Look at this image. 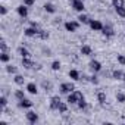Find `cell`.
Listing matches in <instances>:
<instances>
[{"instance_id":"cell-15","label":"cell","mask_w":125,"mask_h":125,"mask_svg":"<svg viewBox=\"0 0 125 125\" xmlns=\"http://www.w3.org/2000/svg\"><path fill=\"white\" fill-rule=\"evenodd\" d=\"M37 37L38 38H41V40H49V37H50V34L47 32V31H44V30H38V34H37Z\"/></svg>"},{"instance_id":"cell-36","label":"cell","mask_w":125,"mask_h":125,"mask_svg":"<svg viewBox=\"0 0 125 125\" xmlns=\"http://www.w3.org/2000/svg\"><path fill=\"white\" fill-rule=\"evenodd\" d=\"M6 13H8V8L2 5V6H0V15H2V16H5Z\"/></svg>"},{"instance_id":"cell-35","label":"cell","mask_w":125,"mask_h":125,"mask_svg":"<svg viewBox=\"0 0 125 125\" xmlns=\"http://www.w3.org/2000/svg\"><path fill=\"white\" fill-rule=\"evenodd\" d=\"M0 103H2V107H6V106H8V99H6L5 94L0 97Z\"/></svg>"},{"instance_id":"cell-20","label":"cell","mask_w":125,"mask_h":125,"mask_svg":"<svg viewBox=\"0 0 125 125\" xmlns=\"http://www.w3.org/2000/svg\"><path fill=\"white\" fill-rule=\"evenodd\" d=\"M122 77H124V72L119 71V69H115L113 74H112V78L113 80H122Z\"/></svg>"},{"instance_id":"cell-14","label":"cell","mask_w":125,"mask_h":125,"mask_svg":"<svg viewBox=\"0 0 125 125\" xmlns=\"http://www.w3.org/2000/svg\"><path fill=\"white\" fill-rule=\"evenodd\" d=\"M27 91L31 93V94H37L38 90H37V85H35L34 83H28V84H27Z\"/></svg>"},{"instance_id":"cell-22","label":"cell","mask_w":125,"mask_h":125,"mask_svg":"<svg viewBox=\"0 0 125 125\" xmlns=\"http://www.w3.org/2000/svg\"><path fill=\"white\" fill-rule=\"evenodd\" d=\"M97 100H99V103L103 104V103L106 102V93H104V91H99V93H97Z\"/></svg>"},{"instance_id":"cell-31","label":"cell","mask_w":125,"mask_h":125,"mask_svg":"<svg viewBox=\"0 0 125 125\" xmlns=\"http://www.w3.org/2000/svg\"><path fill=\"white\" fill-rule=\"evenodd\" d=\"M78 107H80V109H83V110H85V109H88V104H87V102L83 99V100H80V102H78Z\"/></svg>"},{"instance_id":"cell-11","label":"cell","mask_w":125,"mask_h":125,"mask_svg":"<svg viewBox=\"0 0 125 125\" xmlns=\"http://www.w3.org/2000/svg\"><path fill=\"white\" fill-rule=\"evenodd\" d=\"M34 62L30 59V57H22V66L25 68V69H31V68H34Z\"/></svg>"},{"instance_id":"cell-10","label":"cell","mask_w":125,"mask_h":125,"mask_svg":"<svg viewBox=\"0 0 125 125\" xmlns=\"http://www.w3.org/2000/svg\"><path fill=\"white\" fill-rule=\"evenodd\" d=\"M32 104H34V103H32L31 100L25 99V97H24L22 100H19V103H18V106H19V107H24V109H30V107H32Z\"/></svg>"},{"instance_id":"cell-24","label":"cell","mask_w":125,"mask_h":125,"mask_svg":"<svg viewBox=\"0 0 125 125\" xmlns=\"http://www.w3.org/2000/svg\"><path fill=\"white\" fill-rule=\"evenodd\" d=\"M41 87H43L46 91H50V90L53 88V84H52L50 81H43V83H41Z\"/></svg>"},{"instance_id":"cell-27","label":"cell","mask_w":125,"mask_h":125,"mask_svg":"<svg viewBox=\"0 0 125 125\" xmlns=\"http://www.w3.org/2000/svg\"><path fill=\"white\" fill-rule=\"evenodd\" d=\"M60 113H66V110H68V104L66 103H63V102H60V104H59V109H57Z\"/></svg>"},{"instance_id":"cell-33","label":"cell","mask_w":125,"mask_h":125,"mask_svg":"<svg viewBox=\"0 0 125 125\" xmlns=\"http://www.w3.org/2000/svg\"><path fill=\"white\" fill-rule=\"evenodd\" d=\"M52 69H53V71H59V69H60V62H59V60H54L53 63H52Z\"/></svg>"},{"instance_id":"cell-43","label":"cell","mask_w":125,"mask_h":125,"mask_svg":"<svg viewBox=\"0 0 125 125\" xmlns=\"http://www.w3.org/2000/svg\"><path fill=\"white\" fill-rule=\"evenodd\" d=\"M83 2H84V0H83Z\"/></svg>"},{"instance_id":"cell-2","label":"cell","mask_w":125,"mask_h":125,"mask_svg":"<svg viewBox=\"0 0 125 125\" xmlns=\"http://www.w3.org/2000/svg\"><path fill=\"white\" fill-rule=\"evenodd\" d=\"M78 27H80V24H78V22H75V21H68V22H65V30H66V31H69V32L77 31V30H78Z\"/></svg>"},{"instance_id":"cell-32","label":"cell","mask_w":125,"mask_h":125,"mask_svg":"<svg viewBox=\"0 0 125 125\" xmlns=\"http://www.w3.org/2000/svg\"><path fill=\"white\" fill-rule=\"evenodd\" d=\"M116 102L118 103H124L125 102V94L124 93H116Z\"/></svg>"},{"instance_id":"cell-25","label":"cell","mask_w":125,"mask_h":125,"mask_svg":"<svg viewBox=\"0 0 125 125\" xmlns=\"http://www.w3.org/2000/svg\"><path fill=\"white\" fill-rule=\"evenodd\" d=\"M115 10H116L118 16H121V18H125V6H119V8H115Z\"/></svg>"},{"instance_id":"cell-8","label":"cell","mask_w":125,"mask_h":125,"mask_svg":"<svg viewBox=\"0 0 125 125\" xmlns=\"http://www.w3.org/2000/svg\"><path fill=\"white\" fill-rule=\"evenodd\" d=\"M88 25H90L91 30H94V31H102V30H103V24H102L100 21H94V19H91Z\"/></svg>"},{"instance_id":"cell-28","label":"cell","mask_w":125,"mask_h":125,"mask_svg":"<svg viewBox=\"0 0 125 125\" xmlns=\"http://www.w3.org/2000/svg\"><path fill=\"white\" fill-rule=\"evenodd\" d=\"M6 71H8L9 74H16V72H18V68L13 66V65H6Z\"/></svg>"},{"instance_id":"cell-26","label":"cell","mask_w":125,"mask_h":125,"mask_svg":"<svg viewBox=\"0 0 125 125\" xmlns=\"http://www.w3.org/2000/svg\"><path fill=\"white\" fill-rule=\"evenodd\" d=\"M13 81H15V84H18V85H24V83H25V78H24L22 75H16Z\"/></svg>"},{"instance_id":"cell-42","label":"cell","mask_w":125,"mask_h":125,"mask_svg":"<svg viewBox=\"0 0 125 125\" xmlns=\"http://www.w3.org/2000/svg\"><path fill=\"white\" fill-rule=\"evenodd\" d=\"M122 81H125V72H124V77H122Z\"/></svg>"},{"instance_id":"cell-3","label":"cell","mask_w":125,"mask_h":125,"mask_svg":"<svg viewBox=\"0 0 125 125\" xmlns=\"http://www.w3.org/2000/svg\"><path fill=\"white\" fill-rule=\"evenodd\" d=\"M60 102H62V100H60L59 96H53V97L50 99V109H52V110H57Z\"/></svg>"},{"instance_id":"cell-4","label":"cell","mask_w":125,"mask_h":125,"mask_svg":"<svg viewBox=\"0 0 125 125\" xmlns=\"http://www.w3.org/2000/svg\"><path fill=\"white\" fill-rule=\"evenodd\" d=\"M88 66H90V69L93 72H100L102 71V63H100V62H97V60H91L90 63H88Z\"/></svg>"},{"instance_id":"cell-38","label":"cell","mask_w":125,"mask_h":125,"mask_svg":"<svg viewBox=\"0 0 125 125\" xmlns=\"http://www.w3.org/2000/svg\"><path fill=\"white\" fill-rule=\"evenodd\" d=\"M35 3V0H24V5H27V6H32Z\"/></svg>"},{"instance_id":"cell-37","label":"cell","mask_w":125,"mask_h":125,"mask_svg":"<svg viewBox=\"0 0 125 125\" xmlns=\"http://www.w3.org/2000/svg\"><path fill=\"white\" fill-rule=\"evenodd\" d=\"M118 62L121 65H125V56H122V54H118Z\"/></svg>"},{"instance_id":"cell-9","label":"cell","mask_w":125,"mask_h":125,"mask_svg":"<svg viewBox=\"0 0 125 125\" xmlns=\"http://www.w3.org/2000/svg\"><path fill=\"white\" fill-rule=\"evenodd\" d=\"M102 32H103V35H106V37H113V35H115V31H113V28H112L110 25H103Z\"/></svg>"},{"instance_id":"cell-40","label":"cell","mask_w":125,"mask_h":125,"mask_svg":"<svg viewBox=\"0 0 125 125\" xmlns=\"http://www.w3.org/2000/svg\"><path fill=\"white\" fill-rule=\"evenodd\" d=\"M30 25H31V27H34V28H37V30H40V25H38L35 21H31V24H30Z\"/></svg>"},{"instance_id":"cell-16","label":"cell","mask_w":125,"mask_h":125,"mask_svg":"<svg viewBox=\"0 0 125 125\" xmlns=\"http://www.w3.org/2000/svg\"><path fill=\"white\" fill-rule=\"evenodd\" d=\"M0 60H2L3 63H8V62L10 60V54H9V52H2V54H0Z\"/></svg>"},{"instance_id":"cell-13","label":"cell","mask_w":125,"mask_h":125,"mask_svg":"<svg viewBox=\"0 0 125 125\" xmlns=\"http://www.w3.org/2000/svg\"><path fill=\"white\" fill-rule=\"evenodd\" d=\"M91 53H93V49L90 46H87V44L85 46H81V54L83 56H90Z\"/></svg>"},{"instance_id":"cell-41","label":"cell","mask_w":125,"mask_h":125,"mask_svg":"<svg viewBox=\"0 0 125 125\" xmlns=\"http://www.w3.org/2000/svg\"><path fill=\"white\" fill-rule=\"evenodd\" d=\"M41 68H43V66H41L40 63H37V65H34V69H37V71H40Z\"/></svg>"},{"instance_id":"cell-7","label":"cell","mask_w":125,"mask_h":125,"mask_svg":"<svg viewBox=\"0 0 125 125\" xmlns=\"http://www.w3.org/2000/svg\"><path fill=\"white\" fill-rule=\"evenodd\" d=\"M18 15L21 16V18H27L28 16V6L27 5H21V6H18Z\"/></svg>"},{"instance_id":"cell-19","label":"cell","mask_w":125,"mask_h":125,"mask_svg":"<svg viewBox=\"0 0 125 125\" xmlns=\"http://www.w3.org/2000/svg\"><path fill=\"white\" fill-rule=\"evenodd\" d=\"M69 104H75V103H78V99H77V96H75V93H69V96H68V100H66Z\"/></svg>"},{"instance_id":"cell-21","label":"cell","mask_w":125,"mask_h":125,"mask_svg":"<svg viewBox=\"0 0 125 125\" xmlns=\"http://www.w3.org/2000/svg\"><path fill=\"white\" fill-rule=\"evenodd\" d=\"M80 72L77 71V69H71L69 71V78H72V80H80Z\"/></svg>"},{"instance_id":"cell-1","label":"cell","mask_w":125,"mask_h":125,"mask_svg":"<svg viewBox=\"0 0 125 125\" xmlns=\"http://www.w3.org/2000/svg\"><path fill=\"white\" fill-rule=\"evenodd\" d=\"M74 91H75V85L72 83H63L60 85V93H63V94H69Z\"/></svg>"},{"instance_id":"cell-17","label":"cell","mask_w":125,"mask_h":125,"mask_svg":"<svg viewBox=\"0 0 125 125\" xmlns=\"http://www.w3.org/2000/svg\"><path fill=\"white\" fill-rule=\"evenodd\" d=\"M44 10H46L47 13H54V12H56V8H54V5H52V3H46V5H44Z\"/></svg>"},{"instance_id":"cell-6","label":"cell","mask_w":125,"mask_h":125,"mask_svg":"<svg viewBox=\"0 0 125 125\" xmlns=\"http://www.w3.org/2000/svg\"><path fill=\"white\" fill-rule=\"evenodd\" d=\"M25 116H27V121H28L30 124H35V122H38V115H37L35 112H32V110H30Z\"/></svg>"},{"instance_id":"cell-5","label":"cell","mask_w":125,"mask_h":125,"mask_svg":"<svg viewBox=\"0 0 125 125\" xmlns=\"http://www.w3.org/2000/svg\"><path fill=\"white\" fill-rule=\"evenodd\" d=\"M72 8L77 10V12H83L85 9L84 3H83V0H72Z\"/></svg>"},{"instance_id":"cell-39","label":"cell","mask_w":125,"mask_h":125,"mask_svg":"<svg viewBox=\"0 0 125 125\" xmlns=\"http://www.w3.org/2000/svg\"><path fill=\"white\" fill-rule=\"evenodd\" d=\"M90 83H93V84H97V83H99V80H97V77H96V75H93V77H90Z\"/></svg>"},{"instance_id":"cell-18","label":"cell","mask_w":125,"mask_h":125,"mask_svg":"<svg viewBox=\"0 0 125 125\" xmlns=\"http://www.w3.org/2000/svg\"><path fill=\"white\" fill-rule=\"evenodd\" d=\"M18 53H19L22 57H30V56H31V53H30L28 49H25V47H19V49H18Z\"/></svg>"},{"instance_id":"cell-29","label":"cell","mask_w":125,"mask_h":125,"mask_svg":"<svg viewBox=\"0 0 125 125\" xmlns=\"http://www.w3.org/2000/svg\"><path fill=\"white\" fill-rule=\"evenodd\" d=\"M15 97H16L18 100H22V99L25 97V93H24V90H16V91H15Z\"/></svg>"},{"instance_id":"cell-23","label":"cell","mask_w":125,"mask_h":125,"mask_svg":"<svg viewBox=\"0 0 125 125\" xmlns=\"http://www.w3.org/2000/svg\"><path fill=\"white\" fill-rule=\"evenodd\" d=\"M78 21H80L81 24H90V21H91V19H90L87 15H83V13H81V15L78 16Z\"/></svg>"},{"instance_id":"cell-30","label":"cell","mask_w":125,"mask_h":125,"mask_svg":"<svg viewBox=\"0 0 125 125\" xmlns=\"http://www.w3.org/2000/svg\"><path fill=\"white\" fill-rule=\"evenodd\" d=\"M112 5L113 8H119V6H125V2L124 0H112Z\"/></svg>"},{"instance_id":"cell-12","label":"cell","mask_w":125,"mask_h":125,"mask_svg":"<svg viewBox=\"0 0 125 125\" xmlns=\"http://www.w3.org/2000/svg\"><path fill=\"white\" fill-rule=\"evenodd\" d=\"M24 32H25V35H27V37H35V35L38 34V30H37V28H34V27H28Z\"/></svg>"},{"instance_id":"cell-34","label":"cell","mask_w":125,"mask_h":125,"mask_svg":"<svg viewBox=\"0 0 125 125\" xmlns=\"http://www.w3.org/2000/svg\"><path fill=\"white\" fill-rule=\"evenodd\" d=\"M0 49H2V52H9V47L5 40H2V43H0Z\"/></svg>"}]
</instances>
